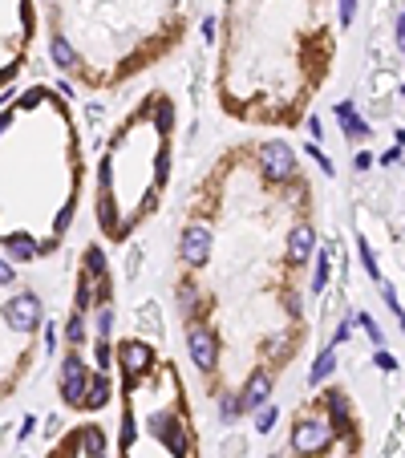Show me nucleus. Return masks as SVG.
Listing matches in <instances>:
<instances>
[{"label":"nucleus","mask_w":405,"mask_h":458,"mask_svg":"<svg viewBox=\"0 0 405 458\" xmlns=\"http://www.w3.org/2000/svg\"><path fill=\"white\" fill-rule=\"evenodd\" d=\"M69 97V82H33L0 101V252L16 268L53 260L82 211L86 150Z\"/></svg>","instance_id":"f257e3e1"},{"label":"nucleus","mask_w":405,"mask_h":458,"mask_svg":"<svg viewBox=\"0 0 405 458\" xmlns=\"http://www.w3.org/2000/svg\"><path fill=\"white\" fill-rule=\"evenodd\" d=\"M175 97L167 90H150L101 142L93 224L106 243H130L162 211L175 167Z\"/></svg>","instance_id":"f03ea898"},{"label":"nucleus","mask_w":405,"mask_h":458,"mask_svg":"<svg viewBox=\"0 0 405 458\" xmlns=\"http://www.w3.org/2000/svg\"><path fill=\"white\" fill-rule=\"evenodd\" d=\"M122 434L118 458H199L195 402L182 369L162 353L142 377H118Z\"/></svg>","instance_id":"7ed1b4c3"},{"label":"nucleus","mask_w":405,"mask_h":458,"mask_svg":"<svg viewBox=\"0 0 405 458\" xmlns=\"http://www.w3.org/2000/svg\"><path fill=\"white\" fill-rule=\"evenodd\" d=\"M37 45V4L33 0H0V93L29 69Z\"/></svg>","instance_id":"20e7f679"},{"label":"nucleus","mask_w":405,"mask_h":458,"mask_svg":"<svg viewBox=\"0 0 405 458\" xmlns=\"http://www.w3.org/2000/svg\"><path fill=\"white\" fill-rule=\"evenodd\" d=\"M316 406H320V402H316ZM336 438H341V430L332 426V418L320 406V413H300V418L292 422V430H288V450L296 458H320ZM345 438H353V434H345Z\"/></svg>","instance_id":"39448f33"},{"label":"nucleus","mask_w":405,"mask_h":458,"mask_svg":"<svg viewBox=\"0 0 405 458\" xmlns=\"http://www.w3.org/2000/svg\"><path fill=\"white\" fill-rule=\"evenodd\" d=\"M90 381H93V361L82 349H65L61 361H57V398H61V406L69 413H82Z\"/></svg>","instance_id":"423d86ee"},{"label":"nucleus","mask_w":405,"mask_h":458,"mask_svg":"<svg viewBox=\"0 0 405 458\" xmlns=\"http://www.w3.org/2000/svg\"><path fill=\"white\" fill-rule=\"evenodd\" d=\"M336 118L345 122V138H349V142H357V138H369V134H373V130H369V122L353 114V101H341V106H336Z\"/></svg>","instance_id":"0eeeda50"},{"label":"nucleus","mask_w":405,"mask_h":458,"mask_svg":"<svg viewBox=\"0 0 405 458\" xmlns=\"http://www.w3.org/2000/svg\"><path fill=\"white\" fill-rule=\"evenodd\" d=\"M332 369H336V349H324V353H320V357H316L312 361V373H308V385H320V381H324V377H332Z\"/></svg>","instance_id":"6e6552de"},{"label":"nucleus","mask_w":405,"mask_h":458,"mask_svg":"<svg viewBox=\"0 0 405 458\" xmlns=\"http://www.w3.org/2000/svg\"><path fill=\"white\" fill-rule=\"evenodd\" d=\"M332 248H324L320 256H316V276H312V292L316 296H324V284H328V268H332Z\"/></svg>","instance_id":"1a4fd4ad"},{"label":"nucleus","mask_w":405,"mask_h":458,"mask_svg":"<svg viewBox=\"0 0 405 458\" xmlns=\"http://www.w3.org/2000/svg\"><path fill=\"white\" fill-rule=\"evenodd\" d=\"M275 418H280V410L275 406H264V410H256V434H271V426H275Z\"/></svg>","instance_id":"9d476101"},{"label":"nucleus","mask_w":405,"mask_h":458,"mask_svg":"<svg viewBox=\"0 0 405 458\" xmlns=\"http://www.w3.org/2000/svg\"><path fill=\"white\" fill-rule=\"evenodd\" d=\"M357 248H360V260H365V272L373 276V280H381V268H377V260H373V248H369V239L357 235Z\"/></svg>","instance_id":"9b49d317"},{"label":"nucleus","mask_w":405,"mask_h":458,"mask_svg":"<svg viewBox=\"0 0 405 458\" xmlns=\"http://www.w3.org/2000/svg\"><path fill=\"white\" fill-rule=\"evenodd\" d=\"M381 300H385V304H389V313L402 321V333H405V309L397 304V292H393V284H385V288H381Z\"/></svg>","instance_id":"f8f14e48"},{"label":"nucleus","mask_w":405,"mask_h":458,"mask_svg":"<svg viewBox=\"0 0 405 458\" xmlns=\"http://www.w3.org/2000/svg\"><path fill=\"white\" fill-rule=\"evenodd\" d=\"M304 150H308V154H312L316 162H320V171H324V175H328V179H332V175H336V167H332V158H328V154H324V150H320V146H316V142H308V146H304Z\"/></svg>","instance_id":"ddd939ff"},{"label":"nucleus","mask_w":405,"mask_h":458,"mask_svg":"<svg viewBox=\"0 0 405 458\" xmlns=\"http://www.w3.org/2000/svg\"><path fill=\"white\" fill-rule=\"evenodd\" d=\"M360 328H365V333H369V341H377V345H381V324L373 321V317H369V313H360Z\"/></svg>","instance_id":"4468645a"},{"label":"nucleus","mask_w":405,"mask_h":458,"mask_svg":"<svg viewBox=\"0 0 405 458\" xmlns=\"http://www.w3.org/2000/svg\"><path fill=\"white\" fill-rule=\"evenodd\" d=\"M377 369H385V373H397V357L381 349V353H377Z\"/></svg>","instance_id":"2eb2a0df"},{"label":"nucleus","mask_w":405,"mask_h":458,"mask_svg":"<svg viewBox=\"0 0 405 458\" xmlns=\"http://www.w3.org/2000/svg\"><path fill=\"white\" fill-rule=\"evenodd\" d=\"M353 12H357V0H341V25L345 29L353 25Z\"/></svg>","instance_id":"dca6fc26"},{"label":"nucleus","mask_w":405,"mask_h":458,"mask_svg":"<svg viewBox=\"0 0 405 458\" xmlns=\"http://www.w3.org/2000/svg\"><path fill=\"white\" fill-rule=\"evenodd\" d=\"M33 434H37V418H33V413H29V418H25V426H21V434H16V438H21V442H29V438H33Z\"/></svg>","instance_id":"f3484780"},{"label":"nucleus","mask_w":405,"mask_h":458,"mask_svg":"<svg viewBox=\"0 0 405 458\" xmlns=\"http://www.w3.org/2000/svg\"><path fill=\"white\" fill-rule=\"evenodd\" d=\"M353 167H357V171H369V167H373V154H369V150H360V154H357V162H353Z\"/></svg>","instance_id":"a211bd4d"},{"label":"nucleus","mask_w":405,"mask_h":458,"mask_svg":"<svg viewBox=\"0 0 405 458\" xmlns=\"http://www.w3.org/2000/svg\"><path fill=\"white\" fill-rule=\"evenodd\" d=\"M397 49H402V53H405V12H402V16H397Z\"/></svg>","instance_id":"6ab92c4d"},{"label":"nucleus","mask_w":405,"mask_h":458,"mask_svg":"<svg viewBox=\"0 0 405 458\" xmlns=\"http://www.w3.org/2000/svg\"><path fill=\"white\" fill-rule=\"evenodd\" d=\"M381 162H385V167H389V162H402V146H393V150H385V158H381Z\"/></svg>","instance_id":"aec40b11"},{"label":"nucleus","mask_w":405,"mask_h":458,"mask_svg":"<svg viewBox=\"0 0 405 458\" xmlns=\"http://www.w3.org/2000/svg\"><path fill=\"white\" fill-rule=\"evenodd\" d=\"M268 458H288V455H284V450H275V455H268Z\"/></svg>","instance_id":"412c9836"}]
</instances>
